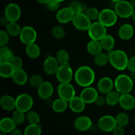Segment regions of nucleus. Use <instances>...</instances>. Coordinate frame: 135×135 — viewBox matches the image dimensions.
Here are the masks:
<instances>
[{"label":"nucleus","instance_id":"nucleus-5","mask_svg":"<svg viewBox=\"0 0 135 135\" xmlns=\"http://www.w3.org/2000/svg\"><path fill=\"white\" fill-rule=\"evenodd\" d=\"M34 104L33 98L30 94L22 93L16 98V109L25 113L31 110Z\"/></svg>","mask_w":135,"mask_h":135},{"label":"nucleus","instance_id":"nucleus-50","mask_svg":"<svg viewBox=\"0 0 135 135\" xmlns=\"http://www.w3.org/2000/svg\"><path fill=\"white\" fill-rule=\"evenodd\" d=\"M9 22V21L7 19V18L5 17H2L0 20V23L2 26H7L8 25V23Z\"/></svg>","mask_w":135,"mask_h":135},{"label":"nucleus","instance_id":"nucleus-22","mask_svg":"<svg viewBox=\"0 0 135 135\" xmlns=\"http://www.w3.org/2000/svg\"><path fill=\"white\" fill-rule=\"evenodd\" d=\"M11 78L13 82L19 86L25 85L27 82H28L27 73L22 68L18 69H15Z\"/></svg>","mask_w":135,"mask_h":135},{"label":"nucleus","instance_id":"nucleus-53","mask_svg":"<svg viewBox=\"0 0 135 135\" xmlns=\"http://www.w3.org/2000/svg\"><path fill=\"white\" fill-rule=\"evenodd\" d=\"M130 3L132 5V6L133 7V8L135 9V0H131Z\"/></svg>","mask_w":135,"mask_h":135},{"label":"nucleus","instance_id":"nucleus-17","mask_svg":"<svg viewBox=\"0 0 135 135\" xmlns=\"http://www.w3.org/2000/svg\"><path fill=\"white\" fill-rule=\"evenodd\" d=\"M113 87H115L114 82L111 78L108 76L101 78L98 83V90L102 94L106 95L112 92Z\"/></svg>","mask_w":135,"mask_h":135},{"label":"nucleus","instance_id":"nucleus-30","mask_svg":"<svg viewBox=\"0 0 135 135\" xmlns=\"http://www.w3.org/2000/svg\"><path fill=\"white\" fill-rule=\"evenodd\" d=\"M25 51H26V55L31 59L38 58L40 55V48L35 42L26 45Z\"/></svg>","mask_w":135,"mask_h":135},{"label":"nucleus","instance_id":"nucleus-28","mask_svg":"<svg viewBox=\"0 0 135 135\" xmlns=\"http://www.w3.org/2000/svg\"><path fill=\"white\" fill-rule=\"evenodd\" d=\"M100 42L101 43L102 46L103 50H105L108 52L113 50L115 45V41L114 38L109 34H106V35L104 36L100 40Z\"/></svg>","mask_w":135,"mask_h":135},{"label":"nucleus","instance_id":"nucleus-38","mask_svg":"<svg viewBox=\"0 0 135 135\" xmlns=\"http://www.w3.org/2000/svg\"><path fill=\"white\" fill-rule=\"evenodd\" d=\"M12 119L17 125H21L25 122L26 119V115H25V112H21V111L18 110V109H15L13 112V115H12Z\"/></svg>","mask_w":135,"mask_h":135},{"label":"nucleus","instance_id":"nucleus-57","mask_svg":"<svg viewBox=\"0 0 135 135\" xmlns=\"http://www.w3.org/2000/svg\"><path fill=\"white\" fill-rule=\"evenodd\" d=\"M1 135H5V133H2V132H1Z\"/></svg>","mask_w":135,"mask_h":135},{"label":"nucleus","instance_id":"nucleus-18","mask_svg":"<svg viewBox=\"0 0 135 135\" xmlns=\"http://www.w3.org/2000/svg\"><path fill=\"white\" fill-rule=\"evenodd\" d=\"M92 125V121L88 116L83 115L77 117L74 122V126L79 131H86Z\"/></svg>","mask_w":135,"mask_h":135},{"label":"nucleus","instance_id":"nucleus-47","mask_svg":"<svg viewBox=\"0 0 135 135\" xmlns=\"http://www.w3.org/2000/svg\"><path fill=\"white\" fill-rule=\"evenodd\" d=\"M112 133L113 135H125V130L124 129V127L117 125L112 131Z\"/></svg>","mask_w":135,"mask_h":135},{"label":"nucleus","instance_id":"nucleus-27","mask_svg":"<svg viewBox=\"0 0 135 135\" xmlns=\"http://www.w3.org/2000/svg\"><path fill=\"white\" fill-rule=\"evenodd\" d=\"M86 49L87 51L90 55H94V56L102 52V50H104L100 41L93 40H91L88 42L86 46Z\"/></svg>","mask_w":135,"mask_h":135},{"label":"nucleus","instance_id":"nucleus-15","mask_svg":"<svg viewBox=\"0 0 135 135\" xmlns=\"http://www.w3.org/2000/svg\"><path fill=\"white\" fill-rule=\"evenodd\" d=\"M59 65H60L56 57L49 56L45 59L44 62V70L47 75H55Z\"/></svg>","mask_w":135,"mask_h":135},{"label":"nucleus","instance_id":"nucleus-44","mask_svg":"<svg viewBox=\"0 0 135 135\" xmlns=\"http://www.w3.org/2000/svg\"><path fill=\"white\" fill-rule=\"evenodd\" d=\"M9 34L5 30H1L0 31V46L3 47L7 45L9 42Z\"/></svg>","mask_w":135,"mask_h":135},{"label":"nucleus","instance_id":"nucleus-43","mask_svg":"<svg viewBox=\"0 0 135 135\" xmlns=\"http://www.w3.org/2000/svg\"><path fill=\"white\" fill-rule=\"evenodd\" d=\"M85 14L91 21H94V20L98 19L100 11L97 8L92 7L87 8L85 11Z\"/></svg>","mask_w":135,"mask_h":135},{"label":"nucleus","instance_id":"nucleus-19","mask_svg":"<svg viewBox=\"0 0 135 135\" xmlns=\"http://www.w3.org/2000/svg\"><path fill=\"white\" fill-rule=\"evenodd\" d=\"M119 104L125 110L130 111L135 108V98L130 93L121 94Z\"/></svg>","mask_w":135,"mask_h":135},{"label":"nucleus","instance_id":"nucleus-31","mask_svg":"<svg viewBox=\"0 0 135 135\" xmlns=\"http://www.w3.org/2000/svg\"><path fill=\"white\" fill-rule=\"evenodd\" d=\"M121 97V94L116 91H113L109 92L105 95L106 99V104L109 106H114L119 104Z\"/></svg>","mask_w":135,"mask_h":135},{"label":"nucleus","instance_id":"nucleus-33","mask_svg":"<svg viewBox=\"0 0 135 135\" xmlns=\"http://www.w3.org/2000/svg\"><path fill=\"white\" fill-rule=\"evenodd\" d=\"M22 28L17 22H9L6 26V31L9 36L13 37L19 36Z\"/></svg>","mask_w":135,"mask_h":135},{"label":"nucleus","instance_id":"nucleus-48","mask_svg":"<svg viewBox=\"0 0 135 135\" xmlns=\"http://www.w3.org/2000/svg\"><path fill=\"white\" fill-rule=\"evenodd\" d=\"M127 69L131 73H135V55L129 59Z\"/></svg>","mask_w":135,"mask_h":135},{"label":"nucleus","instance_id":"nucleus-45","mask_svg":"<svg viewBox=\"0 0 135 135\" xmlns=\"http://www.w3.org/2000/svg\"><path fill=\"white\" fill-rule=\"evenodd\" d=\"M46 5L49 10L51 11H57L59 8L60 2L57 0H50Z\"/></svg>","mask_w":135,"mask_h":135},{"label":"nucleus","instance_id":"nucleus-40","mask_svg":"<svg viewBox=\"0 0 135 135\" xmlns=\"http://www.w3.org/2000/svg\"><path fill=\"white\" fill-rule=\"evenodd\" d=\"M51 35L56 39H62L66 35L65 29L60 26H55L52 28L51 30Z\"/></svg>","mask_w":135,"mask_h":135},{"label":"nucleus","instance_id":"nucleus-1","mask_svg":"<svg viewBox=\"0 0 135 135\" xmlns=\"http://www.w3.org/2000/svg\"><path fill=\"white\" fill-rule=\"evenodd\" d=\"M95 73L91 67L88 66H81L77 69L74 75L75 80L78 85L82 87L90 86L94 82Z\"/></svg>","mask_w":135,"mask_h":135},{"label":"nucleus","instance_id":"nucleus-37","mask_svg":"<svg viewBox=\"0 0 135 135\" xmlns=\"http://www.w3.org/2000/svg\"><path fill=\"white\" fill-rule=\"evenodd\" d=\"M55 57L57 59L59 65H69V54L65 50H59L57 52Z\"/></svg>","mask_w":135,"mask_h":135},{"label":"nucleus","instance_id":"nucleus-52","mask_svg":"<svg viewBox=\"0 0 135 135\" xmlns=\"http://www.w3.org/2000/svg\"><path fill=\"white\" fill-rule=\"evenodd\" d=\"M41 4H47L50 0H37Z\"/></svg>","mask_w":135,"mask_h":135},{"label":"nucleus","instance_id":"nucleus-36","mask_svg":"<svg viewBox=\"0 0 135 135\" xmlns=\"http://www.w3.org/2000/svg\"><path fill=\"white\" fill-rule=\"evenodd\" d=\"M69 8L73 11L74 14H78V13H85L86 10V7L84 3L79 1H73L70 3Z\"/></svg>","mask_w":135,"mask_h":135},{"label":"nucleus","instance_id":"nucleus-25","mask_svg":"<svg viewBox=\"0 0 135 135\" xmlns=\"http://www.w3.org/2000/svg\"><path fill=\"white\" fill-rule=\"evenodd\" d=\"M17 124L13 119L10 117H4L0 121V129L4 133H11L16 129Z\"/></svg>","mask_w":135,"mask_h":135},{"label":"nucleus","instance_id":"nucleus-24","mask_svg":"<svg viewBox=\"0 0 135 135\" xmlns=\"http://www.w3.org/2000/svg\"><path fill=\"white\" fill-rule=\"evenodd\" d=\"M0 105L4 110L13 111L16 109V99L10 95H3L0 99Z\"/></svg>","mask_w":135,"mask_h":135},{"label":"nucleus","instance_id":"nucleus-11","mask_svg":"<svg viewBox=\"0 0 135 135\" xmlns=\"http://www.w3.org/2000/svg\"><path fill=\"white\" fill-rule=\"evenodd\" d=\"M19 38L21 42L26 46L34 43L37 38L36 31L30 26H24L21 29Z\"/></svg>","mask_w":135,"mask_h":135},{"label":"nucleus","instance_id":"nucleus-34","mask_svg":"<svg viewBox=\"0 0 135 135\" xmlns=\"http://www.w3.org/2000/svg\"><path fill=\"white\" fill-rule=\"evenodd\" d=\"M42 126L39 124H29L24 131V135H41Z\"/></svg>","mask_w":135,"mask_h":135},{"label":"nucleus","instance_id":"nucleus-10","mask_svg":"<svg viewBox=\"0 0 135 135\" xmlns=\"http://www.w3.org/2000/svg\"><path fill=\"white\" fill-rule=\"evenodd\" d=\"M55 76L60 83H71L73 78V72L69 65H60Z\"/></svg>","mask_w":135,"mask_h":135},{"label":"nucleus","instance_id":"nucleus-16","mask_svg":"<svg viewBox=\"0 0 135 135\" xmlns=\"http://www.w3.org/2000/svg\"><path fill=\"white\" fill-rule=\"evenodd\" d=\"M74 13L73 11L68 7H64L58 10L56 13V19L59 23L61 24H66L69 22H72V20L73 18Z\"/></svg>","mask_w":135,"mask_h":135},{"label":"nucleus","instance_id":"nucleus-7","mask_svg":"<svg viewBox=\"0 0 135 135\" xmlns=\"http://www.w3.org/2000/svg\"><path fill=\"white\" fill-rule=\"evenodd\" d=\"M72 22L75 28L80 31H88L92 25V21L87 17L85 13L75 14Z\"/></svg>","mask_w":135,"mask_h":135},{"label":"nucleus","instance_id":"nucleus-51","mask_svg":"<svg viewBox=\"0 0 135 135\" xmlns=\"http://www.w3.org/2000/svg\"><path fill=\"white\" fill-rule=\"evenodd\" d=\"M11 135H24V133H22L19 129H15L11 133Z\"/></svg>","mask_w":135,"mask_h":135},{"label":"nucleus","instance_id":"nucleus-4","mask_svg":"<svg viewBox=\"0 0 135 135\" xmlns=\"http://www.w3.org/2000/svg\"><path fill=\"white\" fill-rule=\"evenodd\" d=\"M117 18L118 15L115 10L111 9H104L100 11L98 21L107 28L114 26L117 22Z\"/></svg>","mask_w":135,"mask_h":135},{"label":"nucleus","instance_id":"nucleus-41","mask_svg":"<svg viewBox=\"0 0 135 135\" xmlns=\"http://www.w3.org/2000/svg\"><path fill=\"white\" fill-rule=\"evenodd\" d=\"M43 83V79L40 75H34L28 79L29 84L33 88H38Z\"/></svg>","mask_w":135,"mask_h":135},{"label":"nucleus","instance_id":"nucleus-3","mask_svg":"<svg viewBox=\"0 0 135 135\" xmlns=\"http://www.w3.org/2000/svg\"><path fill=\"white\" fill-rule=\"evenodd\" d=\"M116 90L122 94L130 93L134 88V83L131 78L128 75L122 74L116 77L114 81Z\"/></svg>","mask_w":135,"mask_h":135},{"label":"nucleus","instance_id":"nucleus-32","mask_svg":"<svg viewBox=\"0 0 135 135\" xmlns=\"http://www.w3.org/2000/svg\"><path fill=\"white\" fill-rule=\"evenodd\" d=\"M15 55L10 48L3 46L0 49V62H11Z\"/></svg>","mask_w":135,"mask_h":135},{"label":"nucleus","instance_id":"nucleus-56","mask_svg":"<svg viewBox=\"0 0 135 135\" xmlns=\"http://www.w3.org/2000/svg\"><path fill=\"white\" fill-rule=\"evenodd\" d=\"M57 1H58L59 2H60V3H61V2H63V1H65V0H57Z\"/></svg>","mask_w":135,"mask_h":135},{"label":"nucleus","instance_id":"nucleus-14","mask_svg":"<svg viewBox=\"0 0 135 135\" xmlns=\"http://www.w3.org/2000/svg\"><path fill=\"white\" fill-rule=\"evenodd\" d=\"M98 92L96 88L91 86L85 87L80 94V97L86 104L94 103L98 96Z\"/></svg>","mask_w":135,"mask_h":135},{"label":"nucleus","instance_id":"nucleus-13","mask_svg":"<svg viewBox=\"0 0 135 135\" xmlns=\"http://www.w3.org/2000/svg\"><path fill=\"white\" fill-rule=\"evenodd\" d=\"M4 14L9 22H17L21 16V9L17 3H11L7 5Z\"/></svg>","mask_w":135,"mask_h":135},{"label":"nucleus","instance_id":"nucleus-54","mask_svg":"<svg viewBox=\"0 0 135 135\" xmlns=\"http://www.w3.org/2000/svg\"><path fill=\"white\" fill-rule=\"evenodd\" d=\"M132 18H133V20L135 22V9L134 10V12H133V15H132Z\"/></svg>","mask_w":135,"mask_h":135},{"label":"nucleus","instance_id":"nucleus-49","mask_svg":"<svg viewBox=\"0 0 135 135\" xmlns=\"http://www.w3.org/2000/svg\"><path fill=\"white\" fill-rule=\"evenodd\" d=\"M94 103L98 106L102 107L106 104V99H105V97H104V96H102V95H98Z\"/></svg>","mask_w":135,"mask_h":135},{"label":"nucleus","instance_id":"nucleus-39","mask_svg":"<svg viewBox=\"0 0 135 135\" xmlns=\"http://www.w3.org/2000/svg\"><path fill=\"white\" fill-rule=\"evenodd\" d=\"M26 118L29 124H39L40 121V117L38 113L35 111L30 110L26 112Z\"/></svg>","mask_w":135,"mask_h":135},{"label":"nucleus","instance_id":"nucleus-20","mask_svg":"<svg viewBox=\"0 0 135 135\" xmlns=\"http://www.w3.org/2000/svg\"><path fill=\"white\" fill-rule=\"evenodd\" d=\"M54 93V86L50 82L44 81V83L38 88V96L42 100L50 98Z\"/></svg>","mask_w":135,"mask_h":135},{"label":"nucleus","instance_id":"nucleus-2","mask_svg":"<svg viewBox=\"0 0 135 135\" xmlns=\"http://www.w3.org/2000/svg\"><path fill=\"white\" fill-rule=\"evenodd\" d=\"M109 63L112 67L118 71H123L127 68L129 57L126 53L121 50L109 51Z\"/></svg>","mask_w":135,"mask_h":135},{"label":"nucleus","instance_id":"nucleus-26","mask_svg":"<svg viewBox=\"0 0 135 135\" xmlns=\"http://www.w3.org/2000/svg\"><path fill=\"white\" fill-rule=\"evenodd\" d=\"M15 71L11 62H0V75L1 77L8 79L12 76Z\"/></svg>","mask_w":135,"mask_h":135},{"label":"nucleus","instance_id":"nucleus-12","mask_svg":"<svg viewBox=\"0 0 135 135\" xmlns=\"http://www.w3.org/2000/svg\"><path fill=\"white\" fill-rule=\"evenodd\" d=\"M117 125L115 117L109 115H103L99 119L98 121V128L104 132H112L115 127Z\"/></svg>","mask_w":135,"mask_h":135},{"label":"nucleus","instance_id":"nucleus-23","mask_svg":"<svg viewBox=\"0 0 135 135\" xmlns=\"http://www.w3.org/2000/svg\"><path fill=\"white\" fill-rule=\"evenodd\" d=\"M119 37L123 40H129L134 35V28L130 24L125 23L120 26L118 30Z\"/></svg>","mask_w":135,"mask_h":135},{"label":"nucleus","instance_id":"nucleus-21","mask_svg":"<svg viewBox=\"0 0 135 135\" xmlns=\"http://www.w3.org/2000/svg\"><path fill=\"white\" fill-rule=\"evenodd\" d=\"M86 104L80 96H75L69 102V107L71 110L75 113L83 112L85 109Z\"/></svg>","mask_w":135,"mask_h":135},{"label":"nucleus","instance_id":"nucleus-35","mask_svg":"<svg viewBox=\"0 0 135 135\" xmlns=\"http://www.w3.org/2000/svg\"><path fill=\"white\" fill-rule=\"evenodd\" d=\"M94 63L97 66L99 67H103L105 65L109 63V54H105V53L101 52L98 55H95L94 59Z\"/></svg>","mask_w":135,"mask_h":135},{"label":"nucleus","instance_id":"nucleus-9","mask_svg":"<svg viewBox=\"0 0 135 135\" xmlns=\"http://www.w3.org/2000/svg\"><path fill=\"white\" fill-rule=\"evenodd\" d=\"M57 94L60 98L69 102L76 96V90L70 83H60L57 86Z\"/></svg>","mask_w":135,"mask_h":135},{"label":"nucleus","instance_id":"nucleus-8","mask_svg":"<svg viewBox=\"0 0 135 135\" xmlns=\"http://www.w3.org/2000/svg\"><path fill=\"white\" fill-rule=\"evenodd\" d=\"M88 34L91 40L100 41L107 34L106 27L98 21L92 23L88 30Z\"/></svg>","mask_w":135,"mask_h":135},{"label":"nucleus","instance_id":"nucleus-46","mask_svg":"<svg viewBox=\"0 0 135 135\" xmlns=\"http://www.w3.org/2000/svg\"><path fill=\"white\" fill-rule=\"evenodd\" d=\"M14 67L15 69H21L23 65V62H22V59H21L20 57L18 56H15L14 58L13 59L12 61L11 62Z\"/></svg>","mask_w":135,"mask_h":135},{"label":"nucleus","instance_id":"nucleus-29","mask_svg":"<svg viewBox=\"0 0 135 135\" xmlns=\"http://www.w3.org/2000/svg\"><path fill=\"white\" fill-rule=\"evenodd\" d=\"M68 102H69L59 98L53 102L51 108L55 112L62 113V112H65L69 107Z\"/></svg>","mask_w":135,"mask_h":135},{"label":"nucleus","instance_id":"nucleus-55","mask_svg":"<svg viewBox=\"0 0 135 135\" xmlns=\"http://www.w3.org/2000/svg\"><path fill=\"white\" fill-rule=\"evenodd\" d=\"M111 1H112V2H113V3H117V2H119V1H121V0H110Z\"/></svg>","mask_w":135,"mask_h":135},{"label":"nucleus","instance_id":"nucleus-6","mask_svg":"<svg viewBox=\"0 0 135 135\" xmlns=\"http://www.w3.org/2000/svg\"><path fill=\"white\" fill-rule=\"evenodd\" d=\"M114 10L118 17L127 18L132 17L134 9L131 4L130 1L121 0V1L116 3Z\"/></svg>","mask_w":135,"mask_h":135},{"label":"nucleus","instance_id":"nucleus-42","mask_svg":"<svg viewBox=\"0 0 135 135\" xmlns=\"http://www.w3.org/2000/svg\"><path fill=\"white\" fill-rule=\"evenodd\" d=\"M115 120L117 122V125L125 127L129 123V117L126 113L121 112L117 115V116L115 117Z\"/></svg>","mask_w":135,"mask_h":135}]
</instances>
